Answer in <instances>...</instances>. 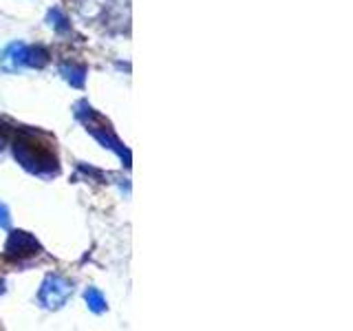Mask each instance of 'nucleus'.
<instances>
[{
	"label": "nucleus",
	"mask_w": 353,
	"mask_h": 331,
	"mask_svg": "<svg viewBox=\"0 0 353 331\" xmlns=\"http://www.w3.org/2000/svg\"><path fill=\"white\" fill-rule=\"evenodd\" d=\"M7 257L11 259H22V257H36L40 245L38 241L33 239L27 232H11L9 234V241H7Z\"/></svg>",
	"instance_id": "7ed1b4c3"
},
{
	"label": "nucleus",
	"mask_w": 353,
	"mask_h": 331,
	"mask_svg": "<svg viewBox=\"0 0 353 331\" xmlns=\"http://www.w3.org/2000/svg\"><path fill=\"white\" fill-rule=\"evenodd\" d=\"M25 55H27V47L25 44H11V47L5 51V58H3V69L5 71H18L22 64H25Z\"/></svg>",
	"instance_id": "20e7f679"
},
{
	"label": "nucleus",
	"mask_w": 353,
	"mask_h": 331,
	"mask_svg": "<svg viewBox=\"0 0 353 331\" xmlns=\"http://www.w3.org/2000/svg\"><path fill=\"white\" fill-rule=\"evenodd\" d=\"M9 225H11L9 210H7V205H5V203H0V228H3V230H9Z\"/></svg>",
	"instance_id": "6e6552de"
},
{
	"label": "nucleus",
	"mask_w": 353,
	"mask_h": 331,
	"mask_svg": "<svg viewBox=\"0 0 353 331\" xmlns=\"http://www.w3.org/2000/svg\"><path fill=\"white\" fill-rule=\"evenodd\" d=\"M5 292V283L3 281H0V294H3Z\"/></svg>",
	"instance_id": "1a4fd4ad"
},
{
	"label": "nucleus",
	"mask_w": 353,
	"mask_h": 331,
	"mask_svg": "<svg viewBox=\"0 0 353 331\" xmlns=\"http://www.w3.org/2000/svg\"><path fill=\"white\" fill-rule=\"evenodd\" d=\"M84 298H86V305H88V309L91 312H95V314H102L104 309H106V298L99 294L97 290H86V294H84Z\"/></svg>",
	"instance_id": "423d86ee"
},
{
	"label": "nucleus",
	"mask_w": 353,
	"mask_h": 331,
	"mask_svg": "<svg viewBox=\"0 0 353 331\" xmlns=\"http://www.w3.org/2000/svg\"><path fill=\"white\" fill-rule=\"evenodd\" d=\"M60 73L64 75V80L66 82H71L73 86H82L84 84V75H86V69L84 66H69V64H64Z\"/></svg>",
	"instance_id": "39448f33"
},
{
	"label": "nucleus",
	"mask_w": 353,
	"mask_h": 331,
	"mask_svg": "<svg viewBox=\"0 0 353 331\" xmlns=\"http://www.w3.org/2000/svg\"><path fill=\"white\" fill-rule=\"evenodd\" d=\"M47 60H49V55H47V51L44 49H40V47H36V49H27V55H25V64H31V66H44L47 64Z\"/></svg>",
	"instance_id": "0eeeda50"
},
{
	"label": "nucleus",
	"mask_w": 353,
	"mask_h": 331,
	"mask_svg": "<svg viewBox=\"0 0 353 331\" xmlns=\"http://www.w3.org/2000/svg\"><path fill=\"white\" fill-rule=\"evenodd\" d=\"M14 154L27 170L36 172V174H51L58 170L51 150L47 146H40V143L33 141V132H22V135L16 139Z\"/></svg>",
	"instance_id": "f257e3e1"
},
{
	"label": "nucleus",
	"mask_w": 353,
	"mask_h": 331,
	"mask_svg": "<svg viewBox=\"0 0 353 331\" xmlns=\"http://www.w3.org/2000/svg\"><path fill=\"white\" fill-rule=\"evenodd\" d=\"M73 292V287L69 281H64L62 276H55V274H49L47 279L42 283V290H40V301L44 307L49 309H58L62 307L66 301H69V296Z\"/></svg>",
	"instance_id": "f03ea898"
}]
</instances>
